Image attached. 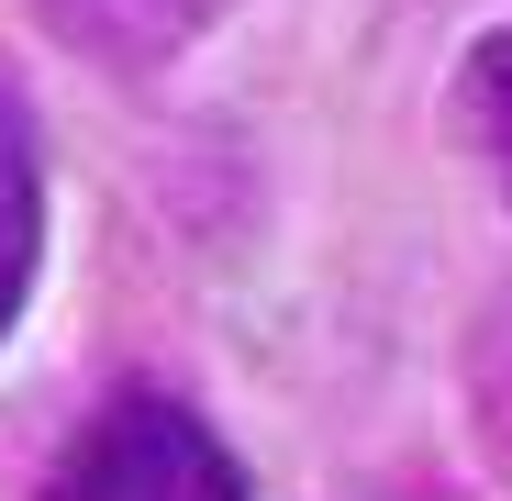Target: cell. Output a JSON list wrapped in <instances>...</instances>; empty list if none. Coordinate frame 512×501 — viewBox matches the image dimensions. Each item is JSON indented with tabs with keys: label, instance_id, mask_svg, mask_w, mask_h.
Returning <instances> with one entry per match:
<instances>
[{
	"label": "cell",
	"instance_id": "cell-1",
	"mask_svg": "<svg viewBox=\"0 0 512 501\" xmlns=\"http://www.w3.org/2000/svg\"><path fill=\"white\" fill-rule=\"evenodd\" d=\"M56 501H245V468L179 401H112L78 457L56 468Z\"/></svg>",
	"mask_w": 512,
	"mask_h": 501
},
{
	"label": "cell",
	"instance_id": "cell-2",
	"mask_svg": "<svg viewBox=\"0 0 512 501\" xmlns=\"http://www.w3.org/2000/svg\"><path fill=\"white\" fill-rule=\"evenodd\" d=\"M34 268H45V134H34L23 78L0 67V334L23 323Z\"/></svg>",
	"mask_w": 512,
	"mask_h": 501
},
{
	"label": "cell",
	"instance_id": "cell-3",
	"mask_svg": "<svg viewBox=\"0 0 512 501\" xmlns=\"http://www.w3.org/2000/svg\"><path fill=\"white\" fill-rule=\"evenodd\" d=\"M34 12H45L78 56L145 78V67H167L179 45H201V34L223 23V0H34Z\"/></svg>",
	"mask_w": 512,
	"mask_h": 501
},
{
	"label": "cell",
	"instance_id": "cell-4",
	"mask_svg": "<svg viewBox=\"0 0 512 501\" xmlns=\"http://www.w3.org/2000/svg\"><path fill=\"white\" fill-rule=\"evenodd\" d=\"M457 112H468V145L490 156V179L512 190V34H479L468 67H457Z\"/></svg>",
	"mask_w": 512,
	"mask_h": 501
}]
</instances>
